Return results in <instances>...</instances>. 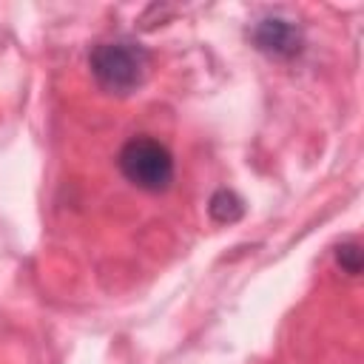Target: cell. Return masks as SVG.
<instances>
[{
    "label": "cell",
    "mask_w": 364,
    "mask_h": 364,
    "mask_svg": "<svg viewBox=\"0 0 364 364\" xmlns=\"http://www.w3.org/2000/svg\"><path fill=\"white\" fill-rule=\"evenodd\" d=\"M117 165L119 173L139 191L148 193H162L171 188L176 165H173V154L154 136H131L119 154H117Z\"/></svg>",
    "instance_id": "obj_1"
},
{
    "label": "cell",
    "mask_w": 364,
    "mask_h": 364,
    "mask_svg": "<svg viewBox=\"0 0 364 364\" xmlns=\"http://www.w3.org/2000/svg\"><path fill=\"white\" fill-rule=\"evenodd\" d=\"M91 74L111 94H128L142 85L148 74V51L131 40H111L94 46L88 54Z\"/></svg>",
    "instance_id": "obj_2"
},
{
    "label": "cell",
    "mask_w": 364,
    "mask_h": 364,
    "mask_svg": "<svg viewBox=\"0 0 364 364\" xmlns=\"http://www.w3.org/2000/svg\"><path fill=\"white\" fill-rule=\"evenodd\" d=\"M253 43L270 57H293L301 51V31L284 17H264L253 26Z\"/></svg>",
    "instance_id": "obj_3"
},
{
    "label": "cell",
    "mask_w": 364,
    "mask_h": 364,
    "mask_svg": "<svg viewBox=\"0 0 364 364\" xmlns=\"http://www.w3.org/2000/svg\"><path fill=\"white\" fill-rule=\"evenodd\" d=\"M208 210H210V216H213L216 222H236V219L245 213V202H242L233 191L222 188V191H216V193L210 196Z\"/></svg>",
    "instance_id": "obj_4"
},
{
    "label": "cell",
    "mask_w": 364,
    "mask_h": 364,
    "mask_svg": "<svg viewBox=\"0 0 364 364\" xmlns=\"http://www.w3.org/2000/svg\"><path fill=\"white\" fill-rule=\"evenodd\" d=\"M336 262L347 276H358L361 273V245L358 242H344L336 250Z\"/></svg>",
    "instance_id": "obj_5"
}]
</instances>
